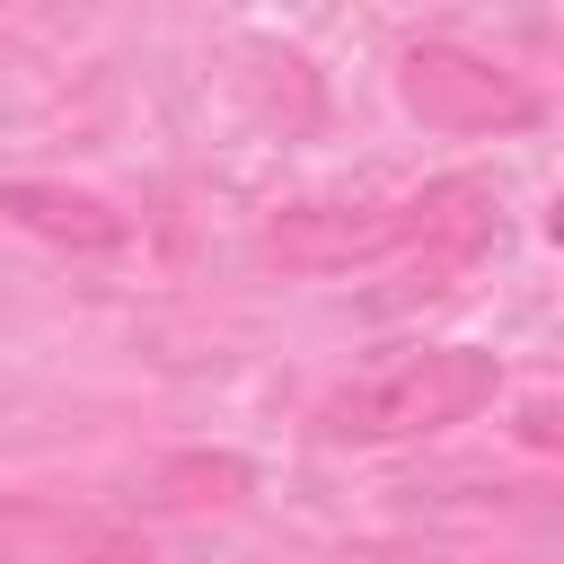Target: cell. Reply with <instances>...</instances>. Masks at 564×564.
Here are the masks:
<instances>
[{
  "label": "cell",
  "instance_id": "cell-2",
  "mask_svg": "<svg viewBox=\"0 0 564 564\" xmlns=\"http://www.w3.org/2000/svg\"><path fill=\"white\" fill-rule=\"evenodd\" d=\"M397 97H405L432 132H511V123L538 115V97H529L502 62H485V53H467V44H441V35L397 53Z\"/></svg>",
  "mask_w": 564,
  "mask_h": 564
},
{
  "label": "cell",
  "instance_id": "cell-6",
  "mask_svg": "<svg viewBox=\"0 0 564 564\" xmlns=\"http://www.w3.org/2000/svg\"><path fill=\"white\" fill-rule=\"evenodd\" d=\"M26 229H53V238H70V247H106V238H123V220L106 212V203H88V194H62V185H9L0 194Z\"/></svg>",
  "mask_w": 564,
  "mask_h": 564
},
{
  "label": "cell",
  "instance_id": "cell-4",
  "mask_svg": "<svg viewBox=\"0 0 564 564\" xmlns=\"http://www.w3.org/2000/svg\"><path fill=\"white\" fill-rule=\"evenodd\" d=\"M0 564H159V546L106 511L53 494H0Z\"/></svg>",
  "mask_w": 564,
  "mask_h": 564
},
{
  "label": "cell",
  "instance_id": "cell-1",
  "mask_svg": "<svg viewBox=\"0 0 564 564\" xmlns=\"http://www.w3.org/2000/svg\"><path fill=\"white\" fill-rule=\"evenodd\" d=\"M502 397V361L485 344H414L361 379H344L317 405V441L335 449H397V441H432L467 414H485Z\"/></svg>",
  "mask_w": 564,
  "mask_h": 564
},
{
  "label": "cell",
  "instance_id": "cell-3",
  "mask_svg": "<svg viewBox=\"0 0 564 564\" xmlns=\"http://www.w3.org/2000/svg\"><path fill=\"white\" fill-rule=\"evenodd\" d=\"M264 256L291 273H352L405 256V212L397 203H291L264 220Z\"/></svg>",
  "mask_w": 564,
  "mask_h": 564
},
{
  "label": "cell",
  "instance_id": "cell-5",
  "mask_svg": "<svg viewBox=\"0 0 564 564\" xmlns=\"http://www.w3.org/2000/svg\"><path fill=\"white\" fill-rule=\"evenodd\" d=\"M397 212H405V256H441V264L485 256L494 229H502V203H494L485 176H432V185L405 194Z\"/></svg>",
  "mask_w": 564,
  "mask_h": 564
}]
</instances>
